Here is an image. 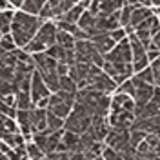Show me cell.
Masks as SVG:
<instances>
[{
  "label": "cell",
  "mask_w": 160,
  "mask_h": 160,
  "mask_svg": "<svg viewBox=\"0 0 160 160\" xmlns=\"http://www.w3.org/2000/svg\"><path fill=\"white\" fill-rule=\"evenodd\" d=\"M42 24L44 22L40 20V17H33V15H28L24 11H17L15 22H13V29H11V35L17 42V48L24 49L31 40L38 35Z\"/></svg>",
  "instance_id": "cell-1"
},
{
  "label": "cell",
  "mask_w": 160,
  "mask_h": 160,
  "mask_svg": "<svg viewBox=\"0 0 160 160\" xmlns=\"http://www.w3.org/2000/svg\"><path fill=\"white\" fill-rule=\"evenodd\" d=\"M75 53H77V62H82V64H93L97 68H102L106 66V57L100 55L95 44L91 40H78L75 44Z\"/></svg>",
  "instance_id": "cell-2"
},
{
  "label": "cell",
  "mask_w": 160,
  "mask_h": 160,
  "mask_svg": "<svg viewBox=\"0 0 160 160\" xmlns=\"http://www.w3.org/2000/svg\"><path fill=\"white\" fill-rule=\"evenodd\" d=\"M104 73H106L111 80H115L117 86H120V84H124L126 80H129V78L135 77L133 64L124 66V64H111V62H106V66H104Z\"/></svg>",
  "instance_id": "cell-3"
},
{
  "label": "cell",
  "mask_w": 160,
  "mask_h": 160,
  "mask_svg": "<svg viewBox=\"0 0 160 160\" xmlns=\"http://www.w3.org/2000/svg\"><path fill=\"white\" fill-rule=\"evenodd\" d=\"M106 62H111V64H124V66L133 64V53H131L129 40H124V42L117 44L115 49L106 55Z\"/></svg>",
  "instance_id": "cell-4"
},
{
  "label": "cell",
  "mask_w": 160,
  "mask_h": 160,
  "mask_svg": "<svg viewBox=\"0 0 160 160\" xmlns=\"http://www.w3.org/2000/svg\"><path fill=\"white\" fill-rule=\"evenodd\" d=\"M91 122H93V118L82 117V115H78V113L73 111L69 117H68V120H66V128H64V131H69V133H75V135L82 137L84 133L89 131Z\"/></svg>",
  "instance_id": "cell-5"
},
{
  "label": "cell",
  "mask_w": 160,
  "mask_h": 160,
  "mask_svg": "<svg viewBox=\"0 0 160 160\" xmlns=\"http://www.w3.org/2000/svg\"><path fill=\"white\" fill-rule=\"evenodd\" d=\"M133 82H135V88H137L135 104H137V109H140V108L148 106L151 100H153V95H155V89H157V88L151 86V84H146V82L138 80L137 77H133Z\"/></svg>",
  "instance_id": "cell-6"
},
{
  "label": "cell",
  "mask_w": 160,
  "mask_h": 160,
  "mask_svg": "<svg viewBox=\"0 0 160 160\" xmlns=\"http://www.w3.org/2000/svg\"><path fill=\"white\" fill-rule=\"evenodd\" d=\"M129 138H131L129 131L113 129V128H111L109 135H108V138H106V146L111 148V149H115V151H118V153H122V151L129 146Z\"/></svg>",
  "instance_id": "cell-7"
},
{
  "label": "cell",
  "mask_w": 160,
  "mask_h": 160,
  "mask_svg": "<svg viewBox=\"0 0 160 160\" xmlns=\"http://www.w3.org/2000/svg\"><path fill=\"white\" fill-rule=\"evenodd\" d=\"M51 93L49 88L46 86V82L42 78V75H40L38 71H35V75H33V80H31V98H33V104H35V108H37V104L42 102L44 98H51Z\"/></svg>",
  "instance_id": "cell-8"
},
{
  "label": "cell",
  "mask_w": 160,
  "mask_h": 160,
  "mask_svg": "<svg viewBox=\"0 0 160 160\" xmlns=\"http://www.w3.org/2000/svg\"><path fill=\"white\" fill-rule=\"evenodd\" d=\"M88 88H91V89H95V91H98V93H102V95H108V97H109V95H113L115 91L118 89V86L115 84V80H111L109 77L104 73V71L91 80Z\"/></svg>",
  "instance_id": "cell-9"
},
{
  "label": "cell",
  "mask_w": 160,
  "mask_h": 160,
  "mask_svg": "<svg viewBox=\"0 0 160 160\" xmlns=\"http://www.w3.org/2000/svg\"><path fill=\"white\" fill-rule=\"evenodd\" d=\"M108 120H109V126L113 128V129L129 131L131 126L135 124L137 117H135V113H118V111H111Z\"/></svg>",
  "instance_id": "cell-10"
},
{
  "label": "cell",
  "mask_w": 160,
  "mask_h": 160,
  "mask_svg": "<svg viewBox=\"0 0 160 160\" xmlns=\"http://www.w3.org/2000/svg\"><path fill=\"white\" fill-rule=\"evenodd\" d=\"M57 35H58V28H57V22H44L42 28H40L38 35L35 38H38L48 49L53 48L57 44Z\"/></svg>",
  "instance_id": "cell-11"
},
{
  "label": "cell",
  "mask_w": 160,
  "mask_h": 160,
  "mask_svg": "<svg viewBox=\"0 0 160 160\" xmlns=\"http://www.w3.org/2000/svg\"><path fill=\"white\" fill-rule=\"evenodd\" d=\"M111 111H118V113H135L137 111V104L135 98H131L128 95L122 93H115L111 97Z\"/></svg>",
  "instance_id": "cell-12"
},
{
  "label": "cell",
  "mask_w": 160,
  "mask_h": 160,
  "mask_svg": "<svg viewBox=\"0 0 160 160\" xmlns=\"http://www.w3.org/2000/svg\"><path fill=\"white\" fill-rule=\"evenodd\" d=\"M33 60H35L37 71H38L40 75H48V73H57L58 62H57L55 58H51L48 53H38V55H33Z\"/></svg>",
  "instance_id": "cell-13"
},
{
  "label": "cell",
  "mask_w": 160,
  "mask_h": 160,
  "mask_svg": "<svg viewBox=\"0 0 160 160\" xmlns=\"http://www.w3.org/2000/svg\"><path fill=\"white\" fill-rule=\"evenodd\" d=\"M48 111H49V113H53V115H57V117H58V118H62V120H68V117L73 113V108H71L69 104H66V102L58 97V95H51Z\"/></svg>",
  "instance_id": "cell-14"
},
{
  "label": "cell",
  "mask_w": 160,
  "mask_h": 160,
  "mask_svg": "<svg viewBox=\"0 0 160 160\" xmlns=\"http://www.w3.org/2000/svg\"><path fill=\"white\" fill-rule=\"evenodd\" d=\"M91 42L95 44L97 51H98L100 55H104V57H106L108 53H111V51L115 49V46H117V42L109 37V33H100L95 38H91Z\"/></svg>",
  "instance_id": "cell-15"
},
{
  "label": "cell",
  "mask_w": 160,
  "mask_h": 160,
  "mask_svg": "<svg viewBox=\"0 0 160 160\" xmlns=\"http://www.w3.org/2000/svg\"><path fill=\"white\" fill-rule=\"evenodd\" d=\"M31 122H33V135L44 133L48 129V109L35 108L31 111Z\"/></svg>",
  "instance_id": "cell-16"
},
{
  "label": "cell",
  "mask_w": 160,
  "mask_h": 160,
  "mask_svg": "<svg viewBox=\"0 0 160 160\" xmlns=\"http://www.w3.org/2000/svg\"><path fill=\"white\" fill-rule=\"evenodd\" d=\"M153 15H155L153 8H148V6H144V2H140V6H138L135 11H133V15H131V24H129V28L137 29L142 22H146L148 18H151Z\"/></svg>",
  "instance_id": "cell-17"
},
{
  "label": "cell",
  "mask_w": 160,
  "mask_h": 160,
  "mask_svg": "<svg viewBox=\"0 0 160 160\" xmlns=\"http://www.w3.org/2000/svg\"><path fill=\"white\" fill-rule=\"evenodd\" d=\"M128 40H129V46H131V53H133V62L137 60H142L148 57V49L144 48V44L138 40V37L135 33L128 35Z\"/></svg>",
  "instance_id": "cell-18"
},
{
  "label": "cell",
  "mask_w": 160,
  "mask_h": 160,
  "mask_svg": "<svg viewBox=\"0 0 160 160\" xmlns=\"http://www.w3.org/2000/svg\"><path fill=\"white\" fill-rule=\"evenodd\" d=\"M44 6H46L44 0H24L20 11H24V13H28V15H33V17H40Z\"/></svg>",
  "instance_id": "cell-19"
},
{
  "label": "cell",
  "mask_w": 160,
  "mask_h": 160,
  "mask_svg": "<svg viewBox=\"0 0 160 160\" xmlns=\"http://www.w3.org/2000/svg\"><path fill=\"white\" fill-rule=\"evenodd\" d=\"M0 126H2V137L4 135H17V133H20L18 122H15L13 118L0 117Z\"/></svg>",
  "instance_id": "cell-20"
},
{
  "label": "cell",
  "mask_w": 160,
  "mask_h": 160,
  "mask_svg": "<svg viewBox=\"0 0 160 160\" xmlns=\"http://www.w3.org/2000/svg\"><path fill=\"white\" fill-rule=\"evenodd\" d=\"M160 115V109L153 104V102H149L148 106H144V108H140V109L135 111V117L137 118H153V117H158Z\"/></svg>",
  "instance_id": "cell-21"
},
{
  "label": "cell",
  "mask_w": 160,
  "mask_h": 160,
  "mask_svg": "<svg viewBox=\"0 0 160 160\" xmlns=\"http://www.w3.org/2000/svg\"><path fill=\"white\" fill-rule=\"evenodd\" d=\"M57 44H58L60 48H64L66 51H73V49H75V44H77V40L73 38L69 33H66V31H60V29H58V35H57Z\"/></svg>",
  "instance_id": "cell-22"
},
{
  "label": "cell",
  "mask_w": 160,
  "mask_h": 160,
  "mask_svg": "<svg viewBox=\"0 0 160 160\" xmlns=\"http://www.w3.org/2000/svg\"><path fill=\"white\" fill-rule=\"evenodd\" d=\"M122 8H124V2H115V0H111V2H100V15L109 17V15L118 13Z\"/></svg>",
  "instance_id": "cell-23"
},
{
  "label": "cell",
  "mask_w": 160,
  "mask_h": 160,
  "mask_svg": "<svg viewBox=\"0 0 160 160\" xmlns=\"http://www.w3.org/2000/svg\"><path fill=\"white\" fill-rule=\"evenodd\" d=\"M2 142L8 144L11 149H18L22 146H26V138L22 137V133H17V135H4V137H2Z\"/></svg>",
  "instance_id": "cell-24"
},
{
  "label": "cell",
  "mask_w": 160,
  "mask_h": 160,
  "mask_svg": "<svg viewBox=\"0 0 160 160\" xmlns=\"http://www.w3.org/2000/svg\"><path fill=\"white\" fill-rule=\"evenodd\" d=\"M64 128H66V120L58 118L57 115H53V113L48 111V129L57 133V131H64Z\"/></svg>",
  "instance_id": "cell-25"
},
{
  "label": "cell",
  "mask_w": 160,
  "mask_h": 160,
  "mask_svg": "<svg viewBox=\"0 0 160 160\" xmlns=\"http://www.w3.org/2000/svg\"><path fill=\"white\" fill-rule=\"evenodd\" d=\"M60 91L64 93H71V95H78V86L75 84V80H71V77H62L60 78Z\"/></svg>",
  "instance_id": "cell-26"
},
{
  "label": "cell",
  "mask_w": 160,
  "mask_h": 160,
  "mask_svg": "<svg viewBox=\"0 0 160 160\" xmlns=\"http://www.w3.org/2000/svg\"><path fill=\"white\" fill-rule=\"evenodd\" d=\"M0 48H2V53H13L17 51V42L13 38V35H6L0 38Z\"/></svg>",
  "instance_id": "cell-27"
},
{
  "label": "cell",
  "mask_w": 160,
  "mask_h": 160,
  "mask_svg": "<svg viewBox=\"0 0 160 160\" xmlns=\"http://www.w3.org/2000/svg\"><path fill=\"white\" fill-rule=\"evenodd\" d=\"M26 151H28V160H40V158H44V157H46V155H44V151L40 149L35 142H28Z\"/></svg>",
  "instance_id": "cell-28"
},
{
  "label": "cell",
  "mask_w": 160,
  "mask_h": 160,
  "mask_svg": "<svg viewBox=\"0 0 160 160\" xmlns=\"http://www.w3.org/2000/svg\"><path fill=\"white\" fill-rule=\"evenodd\" d=\"M117 93H122V95H128V97H131V98H135L137 88H135V82H133V78L126 80L124 84H120L118 89H117Z\"/></svg>",
  "instance_id": "cell-29"
},
{
  "label": "cell",
  "mask_w": 160,
  "mask_h": 160,
  "mask_svg": "<svg viewBox=\"0 0 160 160\" xmlns=\"http://www.w3.org/2000/svg\"><path fill=\"white\" fill-rule=\"evenodd\" d=\"M131 133V138H129V144L133 148H137L138 149V146L144 142V140L148 138V135L146 133H142V131H129Z\"/></svg>",
  "instance_id": "cell-30"
},
{
  "label": "cell",
  "mask_w": 160,
  "mask_h": 160,
  "mask_svg": "<svg viewBox=\"0 0 160 160\" xmlns=\"http://www.w3.org/2000/svg\"><path fill=\"white\" fill-rule=\"evenodd\" d=\"M0 93L2 97H9V95H17L18 93V88L15 82H2V88H0Z\"/></svg>",
  "instance_id": "cell-31"
},
{
  "label": "cell",
  "mask_w": 160,
  "mask_h": 160,
  "mask_svg": "<svg viewBox=\"0 0 160 160\" xmlns=\"http://www.w3.org/2000/svg\"><path fill=\"white\" fill-rule=\"evenodd\" d=\"M138 80H142V82H146V84H151V86H155V75H153V69H151V66L148 68V69H144L142 73H138V75H135Z\"/></svg>",
  "instance_id": "cell-32"
},
{
  "label": "cell",
  "mask_w": 160,
  "mask_h": 160,
  "mask_svg": "<svg viewBox=\"0 0 160 160\" xmlns=\"http://www.w3.org/2000/svg\"><path fill=\"white\" fill-rule=\"evenodd\" d=\"M149 66H151V62H149V58L146 57V58H142V60L133 62V71H135V75H138V73H142L144 69H148Z\"/></svg>",
  "instance_id": "cell-33"
},
{
  "label": "cell",
  "mask_w": 160,
  "mask_h": 160,
  "mask_svg": "<svg viewBox=\"0 0 160 160\" xmlns=\"http://www.w3.org/2000/svg\"><path fill=\"white\" fill-rule=\"evenodd\" d=\"M109 37L117 44H120V42H124V40H128V31L124 29V28H120V29H115V31H111L109 33Z\"/></svg>",
  "instance_id": "cell-34"
},
{
  "label": "cell",
  "mask_w": 160,
  "mask_h": 160,
  "mask_svg": "<svg viewBox=\"0 0 160 160\" xmlns=\"http://www.w3.org/2000/svg\"><path fill=\"white\" fill-rule=\"evenodd\" d=\"M102 158L104 160H124L118 151L111 149V148H108V146H106V149H104V153H102Z\"/></svg>",
  "instance_id": "cell-35"
},
{
  "label": "cell",
  "mask_w": 160,
  "mask_h": 160,
  "mask_svg": "<svg viewBox=\"0 0 160 160\" xmlns=\"http://www.w3.org/2000/svg\"><path fill=\"white\" fill-rule=\"evenodd\" d=\"M2 117H8V118H17L18 117V109L17 108H9V106H4L2 104Z\"/></svg>",
  "instance_id": "cell-36"
},
{
  "label": "cell",
  "mask_w": 160,
  "mask_h": 160,
  "mask_svg": "<svg viewBox=\"0 0 160 160\" xmlns=\"http://www.w3.org/2000/svg\"><path fill=\"white\" fill-rule=\"evenodd\" d=\"M151 69H153V75H155V84L160 88V57L151 64Z\"/></svg>",
  "instance_id": "cell-37"
},
{
  "label": "cell",
  "mask_w": 160,
  "mask_h": 160,
  "mask_svg": "<svg viewBox=\"0 0 160 160\" xmlns=\"http://www.w3.org/2000/svg\"><path fill=\"white\" fill-rule=\"evenodd\" d=\"M49 160H71V155L69 153H64V151H57L53 155H48Z\"/></svg>",
  "instance_id": "cell-38"
},
{
  "label": "cell",
  "mask_w": 160,
  "mask_h": 160,
  "mask_svg": "<svg viewBox=\"0 0 160 160\" xmlns=\"http://www.w3.org/2000/svg\"><path fill=\"white\" fill-rule=\"evenodd\" d=\"M158 57H160V51L157 49V48H153V44H151V48L148 49V58H149V62L153 64V62L158 58Z\"/></svg>",
  "instance_id": "cell-39"
},
{
  "label": "cell",
  "mask_w": 160,
  "mask_h": 160,
  "mask_svg": "<svg viewBox=\"0 0 160 160\" xmlns=\"http://www.w3.org/2000/svg\"><path fill=\"white\" fill-rule=\"evenodd\" d=\"M151 102H153V104H155V106L160 109V88H157V89H155V95H153V100H151Z\"/></svg>",
  "instance_id": "cell-40"
},
{
  "label": "cell",
  "mask_w": 160,
  "mask_h": 160,
  "mask_svg": "<svg viewBox=\"0 0 160 160\" xmlns=\"http://www.w3.org/2000/svg\"><path fill=\"white\" fill-rule=\"evenodd\" d=\"M151 44H153V48H157V49L160 51V31L153 37V38H151Z\"/></svg>",
  "instance_id": "cell-41"
},
{
  "label": "cell",
  "mask_w": 160,
  "mask_h": 160,
  "mask_svg": "<svg viewBox=\"0 0 160 160\" xmlns=\"http://www.w3.org/2000/svg\"><path fill=\"white\" fill-rule=\"evenodd\" d=\"M153 11H155V15H157V18L160 20V8H153Z\"/></svg>",
  "instance_id": "cell-42"
},
{
  "label": "cell",
  "mask_w": 160,
  "mask_h": 160,
  "mask_svg": "<svg viewBox=\"0 0 160 160\" xmlns=\"http://www.w3.org/2000/svg\"><path fill=\"white\" fill-rule=\"evenodd\" d=\"M0 160H11L9 157H6V155H2V157H0Z\"/></svg>",
  "instance_id": "cell-43"
},
{
  "label": "cell",
  "mask_w": 160,
  "mask_h": 160,
  "mask_svg": "<svg viewBox=\"0 0 160 160\" xmlns=\"http://www.w3.org/2000/svg\"><path fill=\"white\" fill-rule=\"evenodd\" d=\"M95 160H104V158H102V157H97V158H95Z\"/></svg>",
  "instance_id": "cell-44"
}]
</instances>
